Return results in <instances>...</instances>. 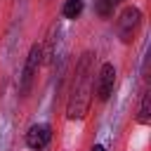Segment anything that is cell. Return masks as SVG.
Returning a JSON list of instances; mask_svg holds the SVG:
<instances>
[{
    "label": "cell",
    "instance_id": "cell-6",
    "mask_svg": "<svg viewBox=\"0 0 151 151\" xmlns=\"http://www.w3.org/2000/svg\"><path fill=\"white\" fill-rule=\"evenodd\" d=\"M149 120H151V92H144L139 101V111H137V123L149 125Z\"/></svg>",
    "mask_w": 151,
    "mask_h": 151
},
{
    "label": "cell",
    "instance_id": "cell-7",
    "mask_svg": "<svg viewBox=\"0 0 151 151\" xmlns=\"http://www.w3.org/2000/svg\"><path fill=\"white\" fill-rule=\"evenodd\" d=\"M83 7H85L83 0H66L64 7H61V14H64L66 19H78V17L83 14Z\"/></svg>",
    "mask_w": 151,
    "mask_h": 151
},
{
    "label": "cell",
    "instance_id": "cell-8",
    "mask_svg": "<svg viewBox=\"0 0 151 151\" xmlns=\"http://www.w3.org/2000/svg\"><path fill=\"white\" fill-rule=\"evenodd\" d=\"M90 151H106V146H101V144H92Z\"/></svg>",
    "mask_w": 151,
    "mask_h": 151
},
{
    "label": "cell",
    "instance_id": "cell-5",
    "mask_svg": "<svg viewBox=\"0 0 151 151\" xmlns=\"http://www.w3.org/2000/svg\"><path fill=\"white\" fill-rule=\"evenodd\" d=\"M50 139H52V127L45 125V123H35L26 130V146L33 149V151L45 149L50 144Z\"/></svg>",
    "mask_w": 151,
    "mask_h": 151
},
{
    "label": "cell",
    "instance_id": "cell-9",
    "mask_svg": "<svg viewBox=\"0 0 151 151\" xmlns=\"http://www.w3.org/2000/svg\"><path fill=\"white\" fill-rule=\"evenodd\" d=\"M106 2H111V5L116 7V5H118V2H123V0H106Z\"/></svg>",
    "mask_w": 151,
    "mask_h": 151
},
{
    "label": "cell",
    "instance_id": "cell-4",
    "mask_svg": "<svg viewBox=\"0 0 151 151\" xmlns=\"http://www.w3.org/2000/svg\"><path fill=\"white\" fill-rule=\"evenodd\" d=\"M116 87V66L111 61L101 64L99 73H97V99L99 101H109Z\"/></svg>",
    "mask_w": 151,
    "mask_h": 151
},
{
    "label": "cell",
    "instance_id": "cell-2",
    "mask_svg": "<svg viewBox=\"0 0 151 151\" xmlns=\"http://www.w3.org/2000/svg\"><path fill=\"white\" fill-rule=\"evenodd\" d=\"M139 26H142V9L134 7V5L125 7V9L118 14V19H116V33H118L120 42L130 45V42L137 38Z\"/></svg>",
    "mask_w": 151,
    "mask_h": 151
},
{
    "label": "cell",
    "instance_id": "cell-1",
    "mask_svg": "<svg viewBox=\"0 0 151 151\" xmlns=\"http://www.w3.org/2000/svg\"><path fill=\"white\" fill-rule=\"evenodd\" d=\"M92 61H94V54L92 52H85L76 66V73H73V83H71V94H68V101H66V118L68 120H83L90 111V104H92Z\"/></svg>",
    "mask_w": 151,
    "mask_h": 151
},
{
    "label": "cell",
    "instance_id": "cell-3",
    "mask_svg": "<svg viewBox=\"0 0 151 151\" xmlns=\"http://www.w3.org/2000/svg\"><path fill=\"white\" fill-rule=\"evenodd\" d=\"M40 64H42V47L35 42V45H31V50H28V54H26L24 71H21V83H19V92H21V94H28V90H31V85H33V78H35L38 68H40Z\"/></svg>",
    "mask_w": 151,
    "mask_h": 151
}]
</instances>
